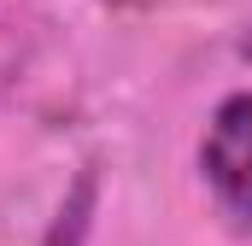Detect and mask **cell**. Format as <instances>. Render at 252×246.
I'll use <instances>...</instances> for the list:
<instances>
[{"instance_id":"obj_1","label":"cell","mask_w":252,"mask_h":246,"mask_svg":"<svg viewBox=\"0 0 252 246\" xmlns=\"http://www.w3.org/2000/svg\"><path fill=\"white\" fill-rule=\"evenodd\" d=\"M199 170L229 217L252 223V94H229L199 141Z\"/></svg>"},{"instance_id":"obj_2","label":"cell","mask_w":252,"mask_h":246,"mask_svg":"<svg viewBox=\"0 0 252 246\" xmlns=\"http://www.w3.org/2000/svg\"><path fill=\"white\" fill-rule=\"evenodd\" d=\"M247 59H252V35H247Z\"/></svg>"}]
</instances>
